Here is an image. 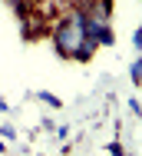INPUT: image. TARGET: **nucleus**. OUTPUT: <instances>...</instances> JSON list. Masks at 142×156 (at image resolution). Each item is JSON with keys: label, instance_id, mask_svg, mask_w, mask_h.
I'll return each mask as SVG.
<instances>
[{"label": "nucleus", "instance_id": "obj_1", "mask_svg": "<svg viewBox=\"0 0 142 156\" xmlns=\"http://www.w3.org/2000/svg\"><path fill=\"white\" fill-rule=\"evenodd\" d=\"M50 33H53V43H56V50L63 57L89 60L93 50H96V43H93L89 33H86V10L83 7H69L56 23L50 27Z\"/></svg>", "mask_w": 142, "mask_h": 156}, {"label": "nucleus", "instance_id": "obj_2", "mask_svg": "<svg viewBox=\"0 0 142 156\" xmlns=\"http://www.w3.org/2000/svg\"><path fill=\"white\" fill-rule=\"evenodd\" d=\"M59 3H73V7H79V3H83V0H59Z\"/></svg>", "mask_w": 142, "mask_h": 156}]
</instances>
